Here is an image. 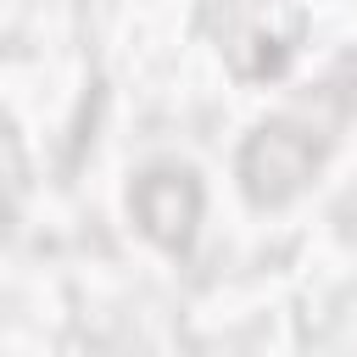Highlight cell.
Listing matches in <instances>:
<instances>
[{
    "label": "cell",
    "mask_w": 357,
    "mask_h": 357,
    "mask_svg": "<svg viewBox=\"0 0 357 357\" xmlns=\"http://www.w3.org/2000/svg\"><path fill=\"white\" fill-rule=\"evenodd\" d=\"M134 212L139 223L151 229V240L162 245H184L190 229H195V212H201V190L190 173H173V167H156L134 184Z\"/></svg>",
    "instance_id": "2"
},
{
    "label": "cell",
    "mask_w": 357,
    "mask_h": 357,
    "mask_svg": "<svg viewBox=\"0 0 357 357\" xmlns=\"http://www.w3.org/2000/svg\"><path fill=\"white\" fill-rule=\"evenodd\" d=\"M312 139L296 123H268L251 134L245 145V190L257 201H284L290 190H301V178L312 173Z\"/></svg>",
    "instance_id": "1"
}]
</instances>
